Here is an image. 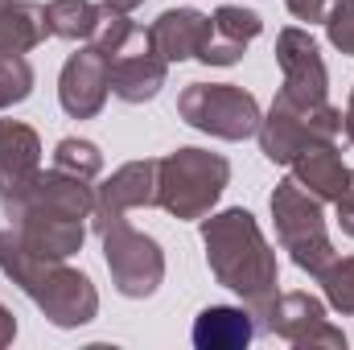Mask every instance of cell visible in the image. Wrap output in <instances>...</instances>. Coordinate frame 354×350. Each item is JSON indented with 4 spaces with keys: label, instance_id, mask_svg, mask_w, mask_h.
Masks as SVG:
<instances>
[{
    "label": "cell",
    "instance_id": "23",
    "mask_svg": "<svg viewBox=\"0 0 354 350\" xmlns=\"http://www.w3.org/2000/svg\"><path fill=\"white\" fill-rule=\"evenodd\" d=\"M33 95V66L25 54H0V111Z\"/></svg>",
    "mask_w": 354,
    "mask_h": 350
},
{
    "label": "cell",
    "instance_id": "15",
    "mask_svg": "<svg viewBox=\"0 0 354 350\" xmlns=\"http://www.w3.org/2000/svg\"><path fill=\"white\" fill-rule=\"evenodd\" d=\"M149 37L153 46L161 50L165 62H189L198 58L210 37H214V21L198 8H165L153 25H149Z\"/></svg>",
    "mask_w": 354,
    "mask_h": 350
},
{
    "label": "cell",
    "instance_id": "5",
    "mask_svg": "<svg viewBox=\"0 0 354 350\" xmlns=\"http://www.w3.org/2000/svg\"><path fill=\"white\" fill-rule=\"evenodd\" d=\"M346 128L342 107L326 103H301L288 91H276L268 116L260 120V153L272 165H288L297 153L313 149V145H334Z\"/></svg>",
    "mask_w": 354,
    "mask_h": 350
},
{
    "label": "cell",
    "instance_id": "13",
    "mask_svg": "<svg viewBox=\"0 0 354 350\" xmlns=\"http://www.w3.org/2000/svg\"><path fill=\"white\" fill-rule=\"evenodd\" d=\"M165 79H169V62L153 46L149 29L136 25L128 46L111 58V95L124 99V103H149V99H157V91L165 87Z\"/></svg>",
    "mask_w": 354,
    "mask_h": 350
},
{
    "label": "cell",
    "instance_id": "17",
    "mask_svg": "<svg viewBox=\"0 0 354 350\" xmlns=\"http://www.w3.org/2000/svg\"><path fill=\"white\" fill-rule=\"evenodd\" d=\"M288 165H292V181L301 190H309L313 198H322V202H338L351 185V169H346V161L338 157L334 145H313V149L297 153Z\"/></svg>",
    "mask_w": 354,
    "mask_h": 350
},
{
    "label": "cell",
    "instance_id": "26",
    "mask_svg": "<svg viewBox=\"0 0 354 350\" xmlns=\"http://www.w3.org/2000/svg\"><path fill=\"white\" fill-rule=\"evenodd\" d=\"M288 4V12L297 17V21H326V12L334 8V0H284Z\"/></svg>",
    "mask_w": 354,
    "mask_h": 350
},
{
    "label": "cell",
    "instance_id": "25",
    "mask_svg": "<svg viewBox=\"0 0 354 350\" xmlns=\"http://www.w3.org/2000/svg\"><path fill=\"white\" fill-rule=\"evenodd\" d=\"M243 50H248V46H239V42H223V37H210V46L198 54V62H206V66H235V62L243 58Z\"/></svg>",
    "mask_w": 354,
    "mask_h": 350
},
{
    "label": "cell",
    "instance_id": "30",
    "mask_svg": "<svg viewBox=\"0 0 354 350\" xmlns=\"http://www.w3.org/2000/svg\"><path fill=\"white\" fill-rule=\"evenodd\" d=\"M342 116H346V128H342V132L354 140V91H351V103H346V111H342Z\"/></svg>",
    "mask_w": 354,
    "mask_h": 350
},
{
    "label": "cell",
    "instance_id": "7",
    "mask_svg": "<svg viewBox=\"0 0 354 350\" xmlns=\"http://www.w3.org/2000/svg\"><path fill=\"white\" fill-rule=\"evenodd\" d=\"M177 116L218 140H248L260 132V103L256 95L235 83H189L177 95Z\"/></svg>",
    "mask_w": 354,
    "mask_h": 350
},
{
    "label": "cell",
    "instance_id": "10",
    "mask_svg": "<svg viewBox=\"0 0 354 350\" xmlns=\"http://www.w3.org/2000/svg\"><path fill=\"white\" fill-rule=\"evenodd\" d=\"M157 174H161V161L145 157V161H128V165H120L115 174L107 177V181L95 190V210H91V227H95V235H103L107 227L124 223L128 210L157 206Z\"/></svg>",
    "mask_w": 354,
    "mask_h": 350
},
{
    "label": "cell",
    "instance_id": "18",
    "mask_svg": "<svg viewBox=\"0 0 354 350\" xmlns=\"http://www.w3.org/2000/svg\"><path fill=\"white\" fill-rule=\"evenodd\" d=\"M50 37L46 4L33 0H0V54H29Z\"/></svg>",
    "mask_w": 354,
    "mask_h": 350
},
{
    "label": "cell",
    "instance_id": "3",
    "mask_svg": "<svg viewBox=\"0 0 354 350\" xmlns=\"http://www.w3.org/2000/svg\"><path fill=\"white\" fill-rule=\"evenodd\" d=\"M0 272L58 330H79V326L95 322V313H99V293H95L87 272L71 268L66 260H50V256L29 252L12 227L0 231Z\"/></svg>",
    "mask_w": 354,
    "mask_h": 350
},
{
    "label": "cell",
    "instance_id": "22",
    "mask_svg": "<svg viewBox=\"0 0 354 350\" xmlns=\"http://www.w3.org/2000/svg\"><path fill=\"white\" fill-rule=\"evenodd\" d=\"M317 284H322L326 301L338 313H354V256H346V260L334 256V260L317 272Z\"/></svg>",
    "mask_w": 354,
    "mask_h": 350
},
{
    "label": "cell",
    "instance_id": "19",
    "mask_svg": "<svg viewBox=\"0 0 354 350\" xmlns=\"http://www.w3.org/2000/svg\"><path fill=\"white\" fill-rule=\"evenodd\" d=\"M99 21H103V4H91V0H50L46 4V29L50 37H62V42H91Z\"/></svg>",
    "mask_w": 354,
    "mask_h": 350
},
{
    "label": "cell",
    "instance_id": "14",
    "mask_svg": "<svg viewBox=\"0 0 354 350\" xmlns=\"http://www.w3.org/2000/svg\"><path fill=\"white\" fill-rule=\"evenodd\" d=\"M41 174V136L21 120H0V206Z\"/></svg>",
    "mask_w": 354,
    "mask_h": 350
},
{
    "label": "cell",
    "instance_id": "12",
    "mask_svg": "<svg viewBox=\"0 0 354 350\" xmlns=\"http://www.w3.org/2000/svg\"><path fill=\"white\" fill-rule=\"evenodd\" d=\"M111 95V58L99 46H83L62 62L58 75V103L71 120H95Z\"/></svg>",
    "mask_w": 354,
    "mask_h": 350
},
{
    "label": "cell",
    "instance_id": "6",
    "mask_svg": "<svg viewBox=\"0 0 354 350\" xmlns=\"http://www.w3.org/2000/svg\"><path fill=\"white\" fill-rule=\"evenodd\" d=\"M272 206V223H276V239L288 252V260L297 264L301 272L317 276L326 264L334 260V243L326 231V210L322 198H313L309 190H301L292 177L280 181L268 198Z\"/></svg>",
    "mask_w": 354,
    "mask_h": 350
},
{
    "label": "cell",
    "instance_id": "1",
    "mask_svg": "<svg viewBox=\"0 0 354 350\" xmlns=\"http://www.w3.org/2000/svg\"><path fill=\"white\" fill-rule=\"evenodd\" d=\"M0 210L29 252L50 260H71L75 252H83L95 190L87 185V177H75L54 165V169H41Z\"/></svg>",
    "mask_w": 354,
    "mask_h": 350
},
{
    "label": "cell",
    "instance_id": "9",
    "mask_svg": "<svg viewBox=\"0 0 354 350\" xmlns=\"http://www.w3.org/2000/svg\"><path fill=\"white\" fill-rule=\"evenodd\" d=\"M256 326H260V334H276L292 347L346 350V334L338 326H330L326 301H317L313 293H276L264 305V313H256Z\"/></svg>",
    "mask_w": 354,
    "mask_h": 350
},
{
    "label": "cell",
    "instance_id": "20",
    "mask_svg": "<svg viewBox=\"0 0 354 350\" xmlns=\"http://www.w3.org/2000/svg\"><path fill=\"white\" fill-rule=\"evenodd\" d=\"M210 21H214V37L239 42V46H248V42H256L264 33V17L256 8H248V4H223Z\"/></svg>",
    "mask_w": 354,
    "mask_h": 350
},
{
    "label": "cell",
    "instance_id": "2",
    "mask_svg": "<svg viewBox=\"0 0 354 350\" xmlns=\"http://www.w3.org/2000/svg\"><path fill=\"white\" fill-rule=\"evenodd\" d=\"M202 248H206V264L210 276L231 288L235 297H243V305L252 313H264V305L280 293V268H276V252L264 239L260 223L252 210L231 206L218 214L202 219Z\"/></svg>",
    "mask_w": 354,
    "mask_h": 350
},
{
    "label": "cell",
    "instance_id": "21",
    "mask_svg": "<svg viewBox=\"0 0 354 350\" xmlns=\"http://www.w3.org/2000/svg\"><path fill=\"white\" fill-rule=\"evenodd\" d=\"M54 165L58 169H66V174L75 177H99L103 169V153H99V145L95 140H83V136H62L58 145H54Z\"/></svg>",
    "mask_w": 354,
    "mask_h": 350
},
{
    "label": "cell",
    "instance_id": "4",
    "mask_svg": "<svg viewBox=\"0 0 354 350\" xmlns=\"http://www.w3.org/2000/svg\"><path fill=\"white\" fill-rule=\"evenodd\" d=\"M227 185H231V161L223 153L181 145L169 157H161L157 206L169 210L181 223H194V219H206L218 206Z\"/></svg>",
    "mask_w": 354,
    "mask_h": 350
},
{
    "label": "cell",
    "instance_id": "27",
    "mask_svg": "<svg viewBox=\"0 0 354 350\" xmlns=\"http://www.w3.org/2000/svg\"><path fill=\"white\" fill-rule=\"evenodd\" d=\"M334 206H338V227L354 239V169H351V185H346V194H342Z\"/></svg>",
    "mask_w": 354,
    "mask_h": 350
},
{
    "label": "cell",
    "instance_id": "8",
    "mask_svg": "<svg viewBox=\"0 0 354 350\" xmlns=\"http://www.w3.org/2000/svg\"><path fill=\"white\" fill-rule=\"evenodd\" d=\"M103 260H107V272H111V284L120 297L128 301H145L161 288L165 280V252L153 235L128 227V223H115L107 227L103 235Z\"/></svg>",
    "mask_w": 354,
    "mask_h": 350
},
{
    "label": "cell",
    "instance_id": "24",
    "mask_svg": "<svg viewBox=\"0 0 354 350\" xmlns=\"http://www.w3.org/2000/svg\"><path fill=\"white\" fill-rule=\"evenodd\" d=\"M322 25H326L330 46L354 58V0H334V8L326 12V21H322Z\"/></svg>",
    "mask_w": 354,
    "mask_h": 350
},
{
    "label": "cell",
    "instance_id": "16",
    "mask_svg": "<svg viewBox=\"0 0 354 350\" xmlns=\"http://www.w3.org/2000/svg\"><path fill=\"white\" fill-rule=\"evenodd\" d=\"M256 334H260L256 313L243 305H206L189 330L198 350H243Z\"/></svg>",
    "mask_w": 354,
    "mask_h": 350
},
{
    "label": "cell",
    "instance_id": "11",
    "mask_svg": "<svg viewBox=\"0 0 354 350\" xmlns=\"http://www.w3.org/2000/svg\"><path fill=\"white\" fill-rule=\"evenodd\" d=\"M276 66H280V91H288L301 103H326L330 95V71L322 62V50L309 29L288 25L276 33Z\"/></svg>",
    "mask_w": 354,
    "mask_h": 350
},
{
    "label": "cell",
    "instance_id": "28",
    "mask_svg": "<svg viewBox=\"0 0 354 350\" xmlns=\"http://www.w3.org/2000/svg\"><path fill=\"white\" fill-rule=\"evenodd\" d=\"M12 338H17V317H12V313H8V305L0 301V347H8Z\"/></svg>",
    "mask_w": 354,
    "mask_h": 350
},
{
    "label": "cell",
    "instance_id": "29",
    "mask_svg": "<svg viewBox=\"0 0 354 350\" xmlns=\"http://www.w3.org/2000/svg\"><path fill=\"white\" fill-rule=\"evenodd\" d=\"M103 4H111V8H120V12H132V8H140L145 0H103Z\"/></svg>",
    "mask_w": 354,
    "mask_h": 350
}]
</instances>
